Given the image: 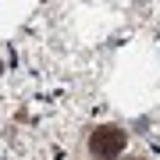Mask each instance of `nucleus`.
<instances>
[{
  "mask_svg": "<svg viewBox=\"0 0 160 160\" xmlns=\"http://www.w3.org/2000/svg\"><path fill=\"white\" fill-rule=\"evenodd\" d=\"M128 160H142V157H128Z\"/></svg>",
  "mask_w": 160,
  "mask_h": 160,
  "instance_id": "2",
  "label": "nucleus"
},
{
  "mask_svg": "<svg viewBox=\"0 0 160 160\" xmlns=\"http://www.w3.org/2000/svg\"><path fill=\"white\" fill-rule=\"evenodd\" d=\"M125 142H128V135H125V128H118V125H100L89 135V149L96 157H118L121 149H125Z\"/></svg>",
  "mask_w": 160,
  "mask_h": 160,
  "instance_id": "1",
  "label": "nucleus"
}]
</instances>
